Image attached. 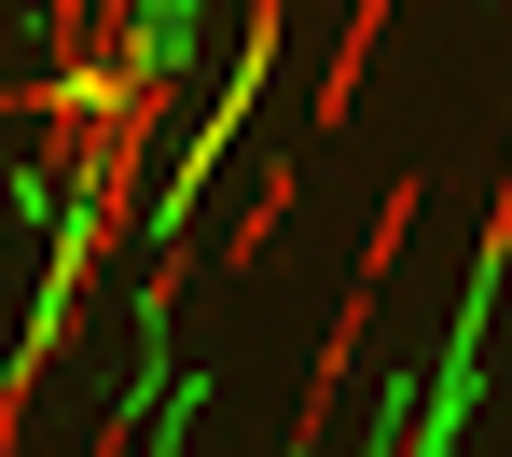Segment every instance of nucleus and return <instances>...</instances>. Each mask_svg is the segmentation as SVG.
Segmentation results:
<instances>
[{"instance_id": "20e7f679", "label": "nucleus", "mask_w": 512, "mask_h": 457, "mask_svg": "<svg viewBox=\"0 0 512 457\" xmlns=\"http://www.w3.org/2000/svg\"><path fill=\"white\" fill-rule=\"evenodd\" d=\"M0 14H14V0H0Z\"/></svg>"}, {"instance_id": "7ed1b4c3", "label": "nucleus", "mask_w": 512, "mask_h": 457, "mask_svg": "<svg viewBox=\"0 0 512 457\" xmlns=\"http://www.w3.org/2000/svg\"><path fill=\"white\" fill-rule=\"evenodd\" d=\"M388 14H402V0H360V14H346L333 70H319V125H346V111H360V84H374V42H388Z\"/></svg>"}, {"instance_id": "f03ea898", "label": "nucleus", "mask_w": 512, "mask_h": 457, "mask_svg": "<svg viewBox=\"0 0 512 457\" xmlns=\"http://www.w3.org/2000/svg\"><path fill=\"white\" fill-rule=\"evenodd\" d=\"M277 28H291V0H250V42H236V84H222V111L194 125V153H180V181H194V167H208V153L236 139V111L263 97V56H277ZM180 181H167V194H180Z\"/></svg>"}, {"instance_id": "f257e3e1", "label": "nucleus", "mask_w": 512, "mask_h": 457, "mask_svg": "<svg viewBox=\"0 0 512 457\" xmlns=\"http://www.w3.org/2000/svg\"><path fill=\"white\" fill-rule=\"evenodd\" d=\"M402 236H416V181H388V208H374V236H360V277H346V305H333V347H319V388H305L291 444H319V430H333V402H346V347H360L374 291H388V264H402Z\"/></svg>"}]
</instances>
